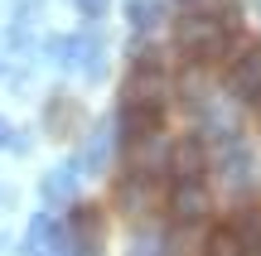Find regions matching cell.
I'll list each match as a JSON object with an SVG mask.
<instances>
[{
    "instance_id": "cell-1",
    "label": "cell",
    "mask_w": 261,
    "mask_h": 256,
    "mask_svg": "<svg viewBox=\"0 0 261 256\" xmlns=\"http://www.w3.org/2000/svg\"><path fill=\"white\" fill-rule=\"evenodd\" d=\"M232 15H213V10H189L174 19V48L189 53L194 63H223L232 48Z\"/></svg>"
},
{
    "instance_id": "cell-2",
    "label": "cell",
    "mask_w": 261,
    "mask_h": 256,
    "mask_svg": "<svg viewBox=\"0 0 261 256\" xmlns=\"http://www.w3.org/2000/svg\"><path fill=\"white\" fill-rule=\"evenodd\" d=\"M165 184L155 179L150 169H130L126 179H121V189H116V203L130 213V218H150L155 208H165Z\"/></svg>"
},
{
    "instance_id": "cell-3",
    "label": "cell",
    "mask_w": 261,
    "mask_h": 256,
    "mask_svg": "<svg viewBox=\"0 0 261 256\" xmlns=\"http://www.w3.org/2000/svg\"><path fill=\"white\" fill-rule=\"evenodd\" d=\"M102 242H107V218L97 203H77L68 213V247L73 256H102Z\"/></svg>"
},
{
    "instance_id": "cell-4",
    "label": "cell",
    "mask_w": 261,
    "mask_h": 256,
    "mask_svg": "<svg viewBox=\"0 0 261 256\" xmlns=\"http://www.w3.org/2000/svg\"><path fill=\"white\" fill-rule=\"evenodd\" d=\"M169 97V68H136L126 77V106H165Z\"/></svg>"
},
{
    "instance_id": "cell-5",
    "label": "cell",
    "mask_w": 261,
    "mask_h": 256,
    "mask_svg": "<svg viewBox=\"0 0 261 256\" xmlns=\"http://www.w3.org/2000/svg\"><path fill=\"white\" fill-rule=\"evenodd\" d=\"M227 92L232 97H256L261 92V44H242L237 53H227Z\"/></svg>"
},
{
    "instance_id": "cell-6",
    "label": "cell",
    "mask_w": 261,
    "mask_h": 256,
    "mask_svg": "<svg viewBox=\"0 0 261 256\" xmlns=\"http://www.w3.org/2000/svg\"><path fill=\"white\" fill-rule=\"evenodd\" d=\"M227 237L242 247V256H261V198H242L227 218Z\"/></svg>"
},
{
    "instance_id": "cell-7",
    "label": "cell",
    "mask_w": 261,
    "mask_h": 256,
    "mask_svg": "<svg viewBox=\"0 0 261 256\" xmlns=\"http://www.w3.org/2000/svg\"><path fill=\"white\" fill-rule=\"evenodd\" d=\"M208 169V150L198 135H184V140H174V150H169V179L174 184H198Z\"/></svg>"
},
{
    "instance_id": "cell-8",
    "label": "cell",
    "mask_w": 261,
    "mask_h": 256,
    "mask_svg": "<svg viewBox=\"0 0 261 256\" xmlns=\"http://www.w3.org/2000/svg\"><path fill=\"white\" fill-rule=\"evenodd\" d=\"M165 131V106H121V140L145 145Z\"/></svg>"
},
{
    "instance_id": "cell-9",
    "label": "cell",
    "mask_w": 261,
    "mask_h": 256,
    "mask_svg": "<svg viewBox=\"0 0 261 256\" xmlns=\"http://www.w3.org/2000/svg\"><path fill=\"white\" fill-rule=\"evenodd\" d=\"M208 203H213V198H208V184L198 179V184H174L169 198H165V208L174 213V222H184V227H189V222H198L208 213Z\"/></svg>"
},
{
    "instance_id": "cell-10",
    "label": "cell",
    "mask_w": 261,
    "mask_h": 256,
    "mask_svg": "<svg viewBox=\"0 0 261 256\" xmlns=\"http://www.w3.org/2000/svg\"><path fill=\"white\" fill-rule=\"evenodd\" d=\"M44 121H48V131H54V135H77L87 126V111L73 102V97H54L48 111H44Z\"/></svg>"
},
{
    "instance_id": "cell-11",
    "label": "cell",
    "mask_w": 261,
    "mask_h": 256,
    "mask_svg": "<svg viewBox=\"0 0 261 256\" xmlns=\"http://www.w3.org/2000/svg\"><path fill=\"white\" fill-rule=\"evenodd\" d=\"M203 256H242V247H237V242L227 237V227H218L213 237L203 242Z\"/></svg>"
},
{
    "instance_id": "cell-12",
    "label": "cell",
    "mask_w": 261,
    "mask_h": 256,
    "mask_svg": "<svg viewBox=\"0 0 261 256\" xmlns=\"http://www.w3.org/2000/svg\"><path fill=\"white\" fill-rule=\"evenodd\" d=\"M73 184H77V164H68V174H48L44 193H48V198H68V193H73Z\"/></svg>"
},
{
    "instance_id": "cell-13",
    "label": "cell",
    "mask_w": 261,
    "mask_h": 256,
    "mask_svg": "<svg viewBox=\"0 0 261 256\" xmlns=\"http://www.w3.org/2000/svg\"><path fill=\"white\" fill-rule=\"evenodd\" d=\"M130 24H136V29H155L160 24V5H150V0H130Z\"/></svg>"
},
{
    "instance_id": "cell-14",
    "label": "cell",
    "mask_w": 261,
    "mask_h": 256,
    "mask_svg": "<svg viewBox=\"0 0 261 256\" xmlns=\"http://www.w3.org/2000/svg\"><path fill=\"white\" fill-rule=\"evenodd\" d=\"M77 5H83V15H102V10H107V0H77Z\"/></svg>"
},
{
    "instance_id": "cell-15",
    "label": "cell",
    "mask_w": 261,
    "mask_h": 256,
    "mask_svg": "<svg viewBox=\"0 0 261 256\" xmlns=\"http://www.w3.org/2000/svg\"><path fill=\"white\" fill-rule=\"evenodd\" d=\"M5 140H10V131H5V121H0V145H5Z\"/></svg>"
},
{
    "instance_id": "cell-16",
    "label": "cell",
    "mask_w": 261,
    "mask_h": 256,
    "mask_svg": "<svg viewBox=\"0 0 261 256\" xmlns=\"http://www.w3.org/2000/svg\"><path fill=\"white\" fill-rule=\"evenodd\" d=\"M252 106H256V116H261V92H256V97H252Z\"/></svg>"
},
{
    "instance_id": "cell-17",
    "label": "cell",
    "mask_w": 261,
    "mask_h": 256,
    "mask_svg": "<svg viewBox=\"0 0 261 256\" xmlns=\"http://www.w3.org/2000/svg\"><path fill=\"white\" fill-rule=\"evenodd\" d=\"M184 5H198V0H184Z\"/></svg>"
}]
</instances>
